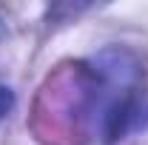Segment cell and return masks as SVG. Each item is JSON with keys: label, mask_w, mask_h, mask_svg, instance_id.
<instances>
[{"label": "cell", "mask_w": 148, "mask_h": 145, "mask_svg": "<svg viewBox=\"0 0 148 145\" xmlns=\"http://www.w3.org/2000/svg\"><path fill=\"white\" fill-rule=\"evenodd\" d=\"M12 108H14V94H12V88L0 85V120H3Z\"/></svg>", "instance_id": "cell-1"}]
</instances>
